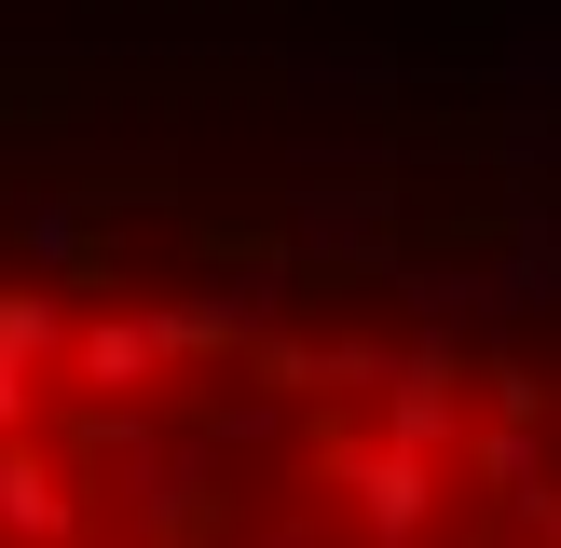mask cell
Masks as SVG:
<instances>
[{"mask_svg":"<svg viewBox=\"0 0 561 548\" xmlns=\"http://www.w3.org/2000/svg\"><path fill=\"white\" fill-rule=\"evenodd\" d=\"M0 548H561V398L453 343L0 288Z\"/></svg>","mask_w":561,"mask_h":548,"instance_id":"obj_1","label":"cell"}]
</instances>
